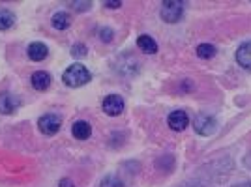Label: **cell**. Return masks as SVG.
Masks as SVG:
<instances>
[{"label":"cell","instance_id":"obj_10","mask_svg":"<svg viewBox=\"0 0 251 187\" xmlns=\"http://www.w3.org/2000/svg\"><path fill=\"white\" fill-rule=\"evenodd\" d=\"M30 83H32V86H34L36 90H40V92H43V90H47V88L51 86L52 77H51V75H49L47 71H36L34 75H32Z\"/></svg>","mask_w":251,"mask_h":187},{"label":"cell","instance_id":"obj_13","mask_svg":"<svg viewBox=\"0 0 251 187\" xmlns=\"http://www.w3.org/2000/svg\"><path fill=\"white\" fill-rule=\"evenodd\" d=\"M52 26H54L56 30H66V28L70 26V15H68L66 11L54 13V15H52Z\"/></svg>","mask_w":251,"mask_h":187},{"label":"cell","instance_id":"obj_6","mask_svg":"<svg viewBox=\"0 0 251 187\" xmlns=\"http://www.w3.org/2000/svg\"><path fill=\"white\" fill-rule=\"evenodd\" d=\"M195 131L201 133V135H210L212 131H214V127H216V120L208 115H201L197 116V120H195Z\"/></svg>","mask_w":251,"mask_h":187},{"label":"cell","instance_id":"obj_17","mask_svg":"<svg viewBox=\"0 0 251 187\" xmlns=\"http://www.w3.org/2000/svg\"><path fill=\"white\" fill-rule=\"evenodd\" d=\"M84 54H86V47H84V45H81V43L74 45V49H72V56L81 58V56H84Z\"/></svg>","mask_w":251,"mask_h":187},{"label":"cell","instance_id":"obj_2","mask_svg":"<svg viewBox=\"0 0 251 187\" xmlns=\"http://www.w3.org/2000/svg\"><path fill=\"white\" fill-rule=\"evenodd\" d=\"M184 15V2L180 0H165L161 4V17L165 23H176Z\"/></svg>","mask_w":251,"mask_h":187},{"label":"cell","instance_id":"obj_15","mask_svg":"<svg viewBox=\"0 0 251 187\" xmlns=\"http://www.w3.org/2000/svg\"><path fill=\"white\" fill-rule=\"evenodd\" d=\"M197 54H199L201 58H212L216 54V47L212 43H201L199 47H197Z\"/></svg>","mask_w":251,"mask_h":187},{"label":"cell","instance_id":"obj_4","mask_svg":"<svg viewBox=\"0 0 251 187\" xmlns=\"http://www.w3.org/2000/svg\"><path fill=\"white\" fill-rule=\"evenodd\" d=\"M60 125H62V122L56 115H43L38 120V127L43 135H54L60 129Z\"/></svg>","mask_w":251,"mask_h":187},{"label":"cell","instance_id":"obj_12","mask_svg":"<svg viewBox=\"0 0 251 187\" xmlns=\"http://www.w3.org/2000/svg\"><path fill=\"white\" fill-rule=\"evenodd\" d=\"M137 45H139V49H141V51L147 52V54H156V52H157L156 40H154L152 36H147V34L139 36V40H137Z\"/></svg>","mask_w":251,"mask_h":187},{"label":"cell","instance_id":"obj_16","mask_svg":"<svg viewBox=\"0 0 251 187\" xmlns=\"http://www.w3.org/2000/svg\"><path fill=\"white\" fill-rule=\"evenodd\" d=\"M100 187H124V184H122L116 176H107L103 182H101V186Z\"/></svg>","mask_w":251,"mask_h":187},{"label":"cell","instance_id":"obj_20","mask_svg":"<svg viewBox=\"0 0 251 187\" xmlns=\"http://www.w3.org/2000/svg\"><path fill=\"white\" fill-rule=\"evenodd\" d=\"M105 6H107V8H120L122 4H120V2H105Z\"/></svg>","mask_w":251,"mask_h":187},{"label":"cell","instance_id":"obj_3","mask_svg":"<svg viewBox=\"0 0 251 187\" xmlns=\"http://www.w3.org/2000/svg\"><path fill=\"white\" fill-rule=\"evenodd\" d=\"M124 99L118 94H111L103 99V113L109 116H118L124 113Z\"/></svg>","mask_w":251,"mask_h":187},{"label":"cell","instance_id":"obj_8","mask_svg":"<svg viewBox=\"0 0 251 187\" xmlns=\"http://www.w3.org/2000/svg\"><path fill=\"white\" fill-rule=\"evenodd\" d=\"M47 54H49V49H47V45L42 42H32L28 45V56H30V60L34 62H42L47 58Z\"/></svg>","mask_w":251,"mask_h":187},{"label":"cell","instance_id":"obj_19","mask_svg":"<svg viewBox=\"0 0 251 187\" xmlns=\"http://www.w3.org/2000/svg\"><path fill=\"white\" fill-rule=\"evenodd\" d=\"M72 6H74V8H90V2H81V4H79V2H74Z\"/></svg>","mask_w":251,"mask_h":187},{"label":"cell","instance_id":"obj_7","mask_svg":"<svg viewBox=\"0 0 251 187\" xmlns=\"http://www.w3.org/2000/svg\"><path fill=\"white\" fill-rule=\"evenodd\" d=\"M17 105H19V101H17V97L13 94L10 92L0 94V113L2 115H11L17 109Z\"/></svg>","mask_w":251,"mask_h":187},{"label":"cell","instance_id":"obj_14","mask_svg":"<svg viewBox=\"0 0 251 187\" xmlns=\"http://www.w3.org/2000/svg\"><path fill=\"white\" fill-rule=\"evenodd\" d=\"M15 24V15L10 10H0V30H10Z\"/></svg>","mask_w":251,"mask_h":187},{"label":"cell","instance_id":"obj_1","mask_svg":"<svg viewBox=\"0 0 251 187\" xmlns=\"http://www.w3.org/2000/svg\"><path fill=\"white\" fill-rule=\"evenodd\" d=\"M90 71L84 68L83 64H72L62 75V81L66 86H72V88H79L84 86L86 83H90Z\"/></svg>","mask_w":251,"mask_h":187},{"label":"cell","instance_id":"obj_18","mask_svg":"<svg viewBox=\"0 0 251 187\" xmlns=\"http://www.w3.org/2000/svg\"><path fill=\"white\" fill-rule=\"evenodd\" d=\"M58 187H75V186L70 178H62V180H60V184H58Z\"/></svg>","mask_w":251,"mask_h":187},{"label":"cell","instance_id":"obj_11","mask_svg":"<svg viewBox=\"0 0 251 187\" xmlns=\"http://www.w3.org/2000/svg\"><path fill=\"white\" fill-rule=\"evenodd\" d=\"M72 133H74L75 139L79 140H86L88 137L92 135V125L84 120H77L74 125H72Z\"/></svg>","mask_w":251,"mask_h":187},{"label":"cell","instance_id":"obj_5","mask_svg":"<svg viewBox=\"0 0 251 187\" xmlns=\"http://www.w3.org/2000/svg\"><path fill=\"white\" fill-rule=\"evenodd\" d=\"M167 122H169V127L173 129V131H184L186 127H188L189 124V116L186 111H173L171 115H169L167 118Z\"/></svg>","mask_w":251,"mask_h":187},{"label":"cell","instance_id":"obj_9","mask_svg":"<svg viewBox=\"0 0 251 187\" xmlns=\"http://www.w3.org/2000/svg\"><path fill=\"white\" fill-rule=\"evenodd\" d=\"M236 62L240 64L244 70L251 71V42L242 43L236 51Z\"/></svg>","mask_w":251,"mask_h":187}]
</instances>
